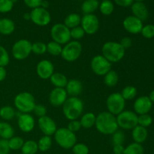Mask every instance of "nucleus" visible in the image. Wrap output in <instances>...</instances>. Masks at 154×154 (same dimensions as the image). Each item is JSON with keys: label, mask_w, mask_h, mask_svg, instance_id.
<instances>
[{"label": "nucleus", "mask_w": 154, "mask_h": 154, "mask_svg": "<svg viewBox=\"0 0 154 154\" xmlns=\"http://www.w3.org/2000/svg\"><path fill=\"white\" fill-rule=\"evenodd\" d=\"M99 0H85L81 5V11L84 14H93L99 7Z\"/></svg>", "instance_id": "obj_27"}, {"label": "nucleus", "mask_w": 154, "mask_h": 154, "mask_svg": "<svg viewBox=\"0 0 154 154\" xmlns=\"http://www.w3.org/2000/svg\"><path fill=\"white\" fill-rule=\"evenodd\" d=\"M30 20L33 23L38 26H46L51 23V15L46 8L38 7L32 9L30 12Z\"/></svg>", "instance_id": "obj_13"}, {"label": "nucleus", "mask_w": 154, "mask_h": 154, "mask_svg": "<svg viewBox=\"0 0 154 154\" xmlns=\"http://www.w3.org/2000/svg\"><path fill=\"white\" fill-rule=\"evenodd\" d=\"M111 135H112L111 140H112L113 145H117V144H123V143L126 139V136H125V134L123 133V131L118 129Z\"/></svg>", "instance_id": "obj_41"}, {"label": "nucleus", "mask_w": 154, "mask_h": 154, "mask_svg": "<svg viewBox=\"0 0 154 154\" xmlns=\"http://www.w3.org/2000/svg\"><path fill=\"white\" fill-rule=\"evenodd\" d=\"M141 35L145 38H152L154 37V25L147 24L143 26L141 32Z\"/></svg>", "instance_id": "obj_44"}, {"label": "nucleus", "mask_w": 154, "mask_h": 154, "mask_svg": "<svg viewBox=\"0 0 154 154\" xmlns=\"http://www.w3.org/2000/svg\"><path fill=\"white\" fill-rule=\"evenodd\" d=\"M123 26L126 32L130 34L141 33L143 28V22L133 15L128 16L123 20Z\"/></svg>", "instance_id": "obj_15"}, {"label": "nucleus", "mask_w": 154, "mask_h": 154, "mask_svg": "<svg viewBox=\"0 0 154 154\" xmlns=\"http://www.w3.org/2000/svg\"><path fill=\"white\" fill-rule=\"evenodd\" d=\"M7 76V71H6L5 67H2L0 66V82L4 81Z\"/></svg>", "instance_id": "obj_53"}, {"label": "nucleus", "mask_w": 154, "mask_h": 154, "mask_svg": "<svg viewBox=\"0 0 154 154\" xmlns=\"http://www.w3.org/2000/svg\"><path fill=\"white\" fill-rule=\"evenodd\" d=\"M71 38H73L75 41H78L83 38L85 35V32L81 26H77L70 29Z\"/></svg>", "instance_id": "obj_42"}, {"label": "nucleus", "mask_w": 154, "mask_h": 154, "mask_svg": "<svg viewBox=\"0 0 154 154\" xmlns=\"http://www.w3.org/2000/svg\"><path fill=\"white\" fill-rule=\"evenodd\" d=\"M83 51V46L78 41H70L63 47L61 57L66 62L72 63L76 61L81 57Z\"/></svg>", "instance_id": "obj_6"}, {"label": "nucleus", "mask_w": 154, "mask_h": 154, "mask_svg": "<svg viewBox=\"0 0 154 154\" xmlns=\"http://www.w3.org/2000/svg\"><path fill=\"white\" fill-rule=\"evenodd\" d=\"M81 26L85 32V34L92 35L99 31L100 23L98 17L94 14H84L81 17Z\"/></svg>", "instance_id": "obj_12"}, {"label": "nucleus", "mask_w": 154, "mask_h": 154, "mask_svg": "<svg viewBox=\"0 0 154 154\" xmlns=\"http://www.w3.org/2000/svg\"><path fill=\"white\" fill-rule=\"evenodd\" d=\"M14 2L11 0H0V13H8L13 9Z\"/></svg>", "instance_id": "obj_45"}, {"label": "nucleus", "mask_w": 154, "mask_h": 154, "mask_svg": "<svg viewBox=\"0 0 154 154\" xmlns=\"http://www.w3.org/2000/svg\"><path fill=\"white\" fill-rule=\"evenodd\" d=\"M149 99H150V101L152 102V103H154V90L152 92H150V95H149Z\"/></svg>", "instance_id": "obj_54"}, {"label": "nucleus", "mask_w": 154, "mask_h": 154, "mask_svg": "<svg viewBox=\"0 0 154 154\" xmlns=\"http://www.w3.org/2000/svg\"><path fill=\"white\" fill-rule=\"evenodd\" d=\"M65 90L70 97H78L83 92V84L79 80L71 79L68 81Z\"/></svg>", "instance_id": "obj_20"}, {"label": "nucleus", "mask_w": 154, "mask_h": 154, "mask_svg": "<svg viewBox=\"0 0 154 154\" xmlns=\"http://www.w3.org/2000/svg\"><path fill=\"white\" fill-rule=\"evenodd\" d=\"M32 52L36 55H43L47 52V45L42 42L32 43Z\"/></svg>", "instance_id": "obj_38"}, {"label": "nucleus", "mask_w": 154, "mask_h": 154, "mask_svg": "<svg viewBox=\"0 0 154 154\" xmlns=\"http://www.w3.org/2000/svg\"><path fill=\"white\" fill-rule=\"evenodd\" d=\"M31 53L32 42L27 39H20L12 46V56L17 60H26Z\"/></svg>", "instance_id": "obj_8"}, {"label": "nucleus", "mask_w": 154, "mask_h": 154, "mask_svg": "<svg viewBox=\"0 0 154 154\" xmlns=\"http://www.w3.org/2000/svg\"><path fill=\"white\" fill-rule=\"evenodd\" d=\"M38 150V144L35 141L29 140L24 141V144L21 148V151L23 154H35Z\"/></svg>", "instance_id": "obj_31"}, {"label": "nucleus", "mask_w": 154, "mask_h": 154, "mask_svg": "<svg viewBox=\"0 0 154 154\" xmlns=\"http://www.w3.org/2000/svg\"><path fill=\"white\" fill-rule=\"evenodd\" d=\"M49 80L52 85L57 88H65L69 81L67 77L60 72H54Z\"/></svg>", "instance_id": "obj_24"}, {"label": "nucleus", "mask_w": 154, "mask_h": 154, "mask_svg": "<svg viewBox=\"0 0 154 154\" xmlns=\"http://www.w3.org/2000/svg\"><path fill=\"white\" fill-rule=\"evenodd\" d=\"M23 18L26 20H30V13L24 14Z\"/></svg>", "instance_id": "obj_55"}, {"label": "nucleus", "mask_w": 154, "mask_h": 154, "mask_svg": "<svg viewBox=\"0 0 154 154\" xmlns=\"http://www.w3.org/2000/svg\"><path fill=\"white\" fill-rule=\"evenodd\" d=\"M119 43L120 44V45H121L125 50H126L132 46V41L129 37H124L120 40V42H119Z\"/></svg>", "instance_id": "obj_50"}, {"label": "nucleus", "mask_w": 154, "mask_h": 154, "mask_svg": "<svg viewBox=\"0 0 154 154\" xmlns=\"http://www.w3.org/2000/svg\"><path fill=\"white\" fill-rule=\"evenodd\" d=\"M17 126L23 132L29 133L34 129L35 121L30 114H21L17 117Z\"/></svg>", "instance_id": "obj_19"}, {"label": "nucleus", "mask_w": 154, "mask_h": 154, "mask_svg": "<svg viewBox=\"0 0 154 154\" xmlns=\"http://www.w3.org/2000/svg\"><path fill=\"white\" fill-rule=\"evenodd\" d=\"M15 30V23L9 18L0 19V34L3 35H11Z\"/></svg>", "instance_id": "obj_23"}, {"label": "nucleus", "mask_w": 154, "mask_h": 154, "mask_svg": "<svg viewBox=\"0 0 154 154\" xmlns=\"http://www.w3.org/2000/svg\"><path fill=\"white\" fill-rule=\"evenodd\" d=\"M111 64L102 55H96L92 58L90 67L95 75L98 76H104L111 70Z\"/></svg>", "instance_id": "obj_11"}, {"label": "nucleus", "mask_w": 154, "mask_h": 154, "mask_svg": "<svg viewBox=\"0 0 154 154\" xmlns=\"http://www.w3.org/2000/svg\"><path fill=\"white\" fill-rule=\"evenodd\" d=\"M8 142L10 150H21L24 144L23 139L20 136H13L11 138L8 140Z\"/></svg>", "instance_id": "obj_37"}, {"label": "nucleus", "mask_w": 154, "mask_h": 154, "mask_svg": "<svg viewBox=\"0 0 154 154\" xmlns=\"http://www.w3.org/2000/svg\"><path fill=\"white\" fill-rule=\"evenodd\" d=\"M81 17L76 13H72L66 16V17L64 20L63 24L66 27H68L69 29H72L75 27L79 26L81 25Z\"/></svg>", "instance_id": "obj_28"}, {"label": "nucleus", "mask_w": 154, "mask_h": 154, "mask_svg": "<svg viewBox=\"0 0 154 154\" xmlns=\"http://www.w3.org/2000/svg\"><path fill=\"white\" fill-rule=\"evenodd\" d=\"M10 150L8 140H0V154H9Z\"/></svg>", "instance_id": "obj_49"}, {"label": "nucleus", "mask_w": 154, "mask_h": 154, "mask_svg": "<svg viewBox=\"0 0 154 154\" xmlns=\"http://www.w3.org/2000/svg\"><path fill=\"white\" fill-rule=\"evenodd\" d=\"M14 105L17 111L22 114L32 112L35 106V99L32 94L28 92H22L17 95L14 99Z\"/></svg>", "instance_id": "obj_4"}, {"label": "nucleus", "mask_w": 154, "mask_h": 154, "mask_svg": "<svg viewBox=\"0 0 154 154\" xmlns=\"http://www.w3.org/2000/svg\"><path fill=\"white\" fill-rule=\"evenodd\" d=\"M36 73L42 80L50 79L54 73V66L53 63L48 60H42L36 66Z\"/></svg>", "instance_id": "obj_16"}, {"label": "nucleus", "mask_w": 154, "mask_h": 154, "mask_svg": "<svg viewBox=\"0 0 154 154\" xmlns=\"http://www.w3.org/2000/svg\"><path fill=\"white\" fill-rule=\"evenodd\" d=\"M57 144L65 150H69L77 143L76 134L71 132L68 128L62 127L57 129L54 135Z\"/></svg>", "instance_id": "obj_5"}, {"label": "nucleus", "mask_w": 154, "mask_h": 154, "mask_svg": "<svg viewBox=\"0 0 154 154\" xmlns=\"http://www.w3.org/2000/svg\"><path fill=\"white\" fill-rule=\"evenodd\" d=\"M68 99V94L65 88L55 87L49 94V102L54 107H61Z\"/></svg>", "instance_id": "obj_17"}, {"label": "nucleus", "mask_w": 154, "mask_h": 154, "mask_svg": "<svg viewBox=\"0 0 154 154\" xmlns=\"http://www.w3.org/2000/svg\"><path fill=\"white\" fill-rule=\"evenodd\" d=\"M23 2L27 7L34 9L36 8L41 7L43 0H23Z\"/></svg>", "instance_id": "obj_48"}, {"label": "nucleus", "mask_w": 154, "mask_h": 154, "mask_svg": "<svg viewBox=\"0 0 154 154\" xmlns=\"http://www.w3.org/2000/svg\"><path fill=\"white\" fill-rule=\"evenodd\" d=\"M52 138H51V136L43 135L37 142L38 150L42 152L48 151L51 149V146H52Z\"/></svg>", "instance_id": "obj_32"}, {"label": "nucleus", "mask_w": 154, "mask_h": 154, "mask_svg": "<svg viewBox=\"0 0 154 154\" xmlns=\"http://www.w3.org/2000/svg\"><path fill=\"white\" fill-rule=\"evenodd\" d=\"M99 11L105 16H109L113 13L114 10V5L111 0L102 1L99 4Z\"/></svg>", "instance_id": "obj_33"}, {"label": "nucleus", "mask_w": 154, "mask_h": 154, "mask_svg": "<svg viewBox=\"0 0 154 154\" xmlns=\"http://www.w3.org/2000/svg\"><path fill=\"white\" fill-rule=\"evenodd\" d=\"M96 116L93 112H87L81 115L80 119L81 127L84 129H90L95 126Z\"/></svg>", "instance_id": "obj_25"}, {"label": "nucleus", "mask_w": 154, "mask_h": 154, "mask_svg": "<svg viewBox=\"0 0 154 154\" xmlns=\"http://www.w3.org/2000/svg\"><path fill=\"white\" fill-rule=\"evenodd\" d=\"M16 117V111L10 105H5L0 108V117L2 120L9 121Z\"/></svg>", "instance_id": "obj_30"}, {"label": "nucleus", "mask_w": 154, "mask_h": 154, "mask_svg": "<svg viewBox=\"0 0 154 154\" xmlns=\"http://www.w3.org/2000/svg\"><path fill=\"white\" fill-rule=\"evenodd\" d=\"M138 114L132 111H123L116 116L118 126L123 129L129 130L138 126Z\"/></svg>", "instance_id": "obj_10"}, {"label": "nucleus", "mask_w": 154, "mask_h": 154, "mask_svg": "<svg viewBox=\"0 0 154 154\" xmlns=\"http://www.w3.org/2000/svg\"><path fill=\"white\" fill-rule=\"evenodd\" d=\"M95 126L99 133L106 135H113L119 129L116 116L108 111H103L96 116Z\"/></svg>", "instance_id": "obj_1"}, {"label": "nucleus", "mask_w": 154, "mask_h": 154, "mask_svg": "<svg viewBox=\"0 0 154 154\" xmlns=\"http://www.w3.org/2000/svg\"><path fill=\"white\" fill-rule=\"evenodd\" d=\"M144 147L141 144L132 143L125 147L123 154H144Z\"/></svg>", "instance_id": "obj_35"}, {"label": "nucleus", "mask_w": 154, "mask_h": 154, "mask_svg": "<svg viewBox=\"0 0 154 154\" xmlns=\"http://www.w3.org/2000/svg\"><path fill=\"white\" fill-rule=\"evenodd\" d=\"M152 106H153V103L148 96H140L137 98L134 102L133 108L135 111L134 112L138 115L148 114L149 111L151 110Z\"/></svg>", "instance_id": "obj_18"}, {"label": "nucleus", "mask_w": 154, "mask_h": 154, "mask_svg": "<svg viewBox=\"0 0 154 154\" xmlns=\"http://www.w3.org/2000/svg\"><path fill=\"white\" fill-rule=\"evenodd\" d=\"M126 50L117 42H107L102 45V55L111 63H116L123 60Z\"/></svg>", "instance_id": "obj_3"}, {"label": "nucleus", "mask_w": 154, "mask_h": 154, "mask_svg": "<svg viewBox=\"0 0 154 154\" xmlns=\"http://www.w3.org/2000/svg\"><path fill=\"white\" fill-rule=\"evenodd\" d=\"M67 128L71 131V132H74V133H76V132H78L82 127H81V123H80L79 120H75L69 121Z\"/></svg>", "instance_id": "obj_47"}, {"label": "nucleus", "mask_w": 154, "mask_h": 154, "mask_svg": "<svg viewBox=\"0 0 154 154\" xmlns=\"http://www.w3.org/2000/svg\"><path fill=\"white\" fill-rule=\"evenodd\" d=\"M20 154H23V153H20Z\"/></svg>", "instance_id": "obj_58"}, {"label": "nucleus", "mask_w": 154, "mask_h": 154, "mask_svg": "<svg viewBox=\"0 0 154 154\" xmlns=\"http://www.w3.org/2000/svg\"><path fill=\"white\" fill-rule=\"evenodd\" d=\"M102 1H105V0H102Z\"/></svg>", "instance_id": "obj_57"}, {"label": "nucleus", "mask_w": 154, "mask_h": 154, "mask_svg": "<svg viewBox=\"0 0 154 154\" xmlns=\"http://www.w3.org/2000/svg\"><path fill=\"white\" fill-rule=\"evenodd\" d=\"M62 108L63 115L69 121L78 120L84 111V102L78 97H69L63 104Z\"/></svg>", "instance_id": "obj_2"}, {"label": "nucleus", "mask_w": 154, "mask_h": 154, "mask_svg": "<svg viewBox=\"0 0 154 154\" xmlns=\"http://www.w3.org/2000/svg\"><path fill=\"white\" fill-rule=\"evenodd\" d=\"M38 126L41 132L44 134V135L52 136L54 135L56 131L57 130V126L56 122L53 118L49 116H44L42 117H39L38 120Z\"/></svg>", "instance_id": "obj_14"}, {"label": "nucleus", "mask_w": 154, "mask_h": 154, "mask_svg": "<svg viewBox=\"0 0 154 154\" xmlns=\"http://www.w3.org/2000/svg\"><path fill=\"white\" fill-rule=\"evenodd\" d=\"M131 10L133 14V16L141 20L142 22L146 20L149 16L148 9L144 2H136L133 3L131 5Z\"/></svg>", "instance_id": "obj_21"}, {"label": "nucleus", "mask_w": 154, "mask_h": 154, "mask_svg": "<svg viewBox=\"0 0 154 154\" xmlns=\"http://www.w3.org/2000/svg\"><path fill=\"white\" fill-rule=\"evenodd\" d=\"M119 81V75L116 71L112 70L108 72L104 75V83L106 86L109 87H114L117 84Z\"/></svg>", "instance_id": "obj_29"}, {"label": "nucleus", "mask_w": 154, "mask_h": 154, "mask_svg": "<svg viewBox=\"0 0 154 154\" xmlns=\"http://www.w3.org/2000/svg\"><path fill=\"white\" fill-rule=\"evenodd\" d=\"M14 135V129L10 123L7 122H0V137L2 139L9 140Z\"/></svg>", "instance_id": "obj_26"}, {"label": "nucleus", "mask_w": 154, "mask_h": 154, "mask_svg": "<svg viewBox=\"0 0 154 154\" xmlns=\"http://www.w3.org/2000/svg\"><path fill=\"white\" fill-rule=\"evenodd\" d=\"M132 130V139L134 140L135 143L141 144L147 140V136H148L147 128H144L138 125Z\"/></svg>", "instance_id": "obj_22"}, {"label": "nucleus", "mask_w": 154, "mask_h": 154, "mask_svg": "<svg viewBox=\"0 0 154 154\" xmlns=\"http://www.w3.org/2000/svg\"><path fill=\"white\" fill-rule=\"evenodd\" d=\"M32 112H34L35 115L38 117L39 118L47 115V108L43 105H35Z\"/></svg>", "instance_id": "obj_46"}, {"label": "nucleus", "mask_w": 154, "mask_h": 154, "mask_svg": "<svg viewBox=\"0 0 154 154\" xmlns=\"http://www.w3.org/2000/svg\"><path fill=\"white\" fill-rule=\"evenodd\" d=\"M10 63V56L7 50L0 45V66L5 67Z\"/></svg>", "instance_id": "obj_39"}, {"label": "nucleus", "mask_w": 154, "mask_h": 154, "mask_svg": "<svg viewBox=\"0 0 154 154\" xmlns=\"http://www.w3.org/2000/svg\"><path fill=\"white\" fill-rule=\"evenodd\" d=\"M125 147H123V144H117V145H114L113 147V151L114 154H123Z\"/></svg>", "instance_id": "obj_52"}, {"label": "nucleus", "mask_w": 154, "mask_h": 154, "mask_svg": "<svg viewBox=\"0 0 154 154\" xmlns=\"http://www.w3.org/2000/svg\"><path fill=\"white\" fill-rule=\"evenodd\" d=\"M51 37L54 42L65 45L71 41L70 29L63 23H55L51 29Z\"/></svg>", "instance_id": "obj_9"}, {"label": "nucleus", "mask_w": 154, "mask_h": 154, "mask_svg": "<svg viewBox=\"0 0 154 154\" xmlns=\"http://www.w3.org/2000/svg\"><path fill=\"white\" fill-rule=\"evenodd\" d=\"M106 106L108 112L113 115L117 116L125 110L126 100L123 99L120 93H113L107 98Z\"/></svg>", "instance_id": "obj_7"}, {"label": "nucleus", "mask_w": 154, "mask_h": 154, "mask_svg": "<svg viewBox=\"0 0 154 154\" xmlns=\"http://www.w3.org/2000/svg\"><path fill=\"white\" fill-rule=\"evenodd\" d=\"M114 2L120 7L127 8L133 4L134 0H114Z\"/></svg>", "instance_id": "obj_51"}, {"label": "nucleus", "mask_w": 154, "mask_h": 154, "mask_svg": "<svg viewBox=\"0 0 154 154\" xmlns=\"http://www.w3.org/2000/svg\"><path fill=\"white\" fill-rule=\"evenodd\" d=\"M135 2H143L144 0H135Z\"/></svg>", "instance_id": "obj_56"}, {"label": "nucleus", "mask_w": 154, "mask_h": 154, "mask_svg": "<svg viewBox=\"0 0 154 154\" xmlns=\"http://www.w3.org/2000/svg\"><path fill=\"white\" fill-rule=\"evenodd\" d=\"M74 154H89V147L83 143H76L72 148Z\"/></svg>", "instance_id": "obj_43"}, {"label": "nucleus", "mask_w": 154, "mask_h": 154, "mask_svg": "<svg viewBox=\"0 0 154 154\" xmlns=\"http://www.w3.org/2000/svg\"><path fill=\"white\" fill-rule=\"evenodd\" d=\"M125 100H132L137 96V89L133 86H127L124 87L120 93Z\"/></svg>", "instance_id": "obj_36"}, {"label": "nucleus", "mask_w": 154, "mask_h": 154, "mask_svg": "<svg viewBox=\"0 0 154 154\" xmlns=\"http://www.w3.org/2000/svg\"><path fill=\"white\" fill-rule=\"evenodd\" d=\"M153 123V118L148 114H141L138 117V125L144 128L149 127Z\"/></svg>", "instance_id": "obj_40"}, {"label": "nucleus", "mask_w": 154, "mask_h": 154, "mask_svg": "<svg viewBox=\"0 0 154 154\" xmlns=\"http://www.w3.org/2000/svg\"><path fill=\"white\" fill-rule=\"evenodd\" d=\"M62 50H63V46L54 41H51L47 44V52L51 56H54V57L60 56Z\"/></svg>", "instance_id": "obj_34"}]
</instances>
